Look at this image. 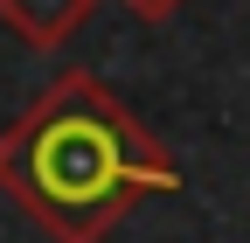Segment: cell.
<instances>
[{
	"mask_svg": "<svg viewBox=\"0 0 250 243\" xmlns=\"http://www.w3.org/2000/svg\"><path fill=\"white\" fill-rule=\"evenodd\" d=\"M98 14V0H0V28H14L28 49H70V35Z\"/></svg>",
	"mask_w": 250,
	"mask_h": 243,
	"instance_id": "2",
	"label": "cell"
},
{
	"mask_svg": "<svg viewBox=\"0 0 250 243\" xmlns=\"http://www.w3.org/2000/svg\"><path fill=\"white\" fill-rule=\"evenodd\" d=\"M174 188V153L98 70H62L0 125V195L49 243H104L146 195Z\"/></svg>",
	"mask_w": 250,
	"mask_h": 243,
	"instance_id": "1",
	"label": "cell"
},
{
	"mask_svg": "<svg viewBox=\"0 0 250 243\" xmlns=\"http://www.w3.org/2000/svg\"><path fill=\"white\" fill-rule=\"evenodd\" d=\"M118 7L132 14V21H153V28H160V21H174V14L188 7V0H118Z\"/></svg>",
	"mask_w": 250,
	"mask_h": 243,
	"instance_id": "3",
	"label": "cell"
}]
</instances>
